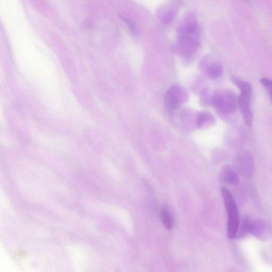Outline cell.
<instances>
[{"label":"cell","mask_w":272,"mask_h":272,"mask_svg":"<svg viewBox=\"0 0 272 272\" xmlns=\"http://www.w3.org/2000/svg\"><path fill=\"white\" fill-rule=\"evenodd\" d=\"M270 229L266 222L261 220H251L250 224L249 234L258 240L265 241L270 236Z\"/></svg>","instance_id":"cell-6"},{"label":"cell","mask_w":272,"mask_h":272,"mask_svg":"<svg viewBox=\"0 0 272 272\" xmlns=\"http://www.w3.org/2000/svg\"><path fill=\"white\" fill-rule=\"evenodd\" d=\"M222 194L228 214V235L230 239H234L236 237L240 222L239 211L234 197L229 190L223 188Z\"/></svg>","instance_id":"cell-2"},{"label":"cell","mask_w":272,"mask_h":272,"mask_svg":"<svg viewBox=\"0 0 272 272\" xmlns=\"http://www.w3.org/2000/svg\"><path fill=\"white\" fill-rule=\"evenodd\" d=\"M215 121L213 115L209 112H202L199 114L197 118V126L199 128L207 124H212Z\"/></svg>","instance_id":"cell-11"},{"label":"cell","mask_w":272,"mask_h":272,"mask_svg":"<svg viewBox=\"0 0 272 272\" xmlns=\"http://www.w3.org/2000/svg\"><path fill=\"white\" fill-rule=\"evenodd\" d=\"M161 221L166 228L169 230H171L173 228V223L171 215L167 210L163 209L160 213Z\"/></svg>","instance_id":"cell-12"},{"label":"cell","mask_w":272,"mask_h":272,"mask_svg":"<svg viewBox=\"0 0 272 272\" xmlns=\"http://www.w3.org/2000/svg\"><path fill=\"white\" fill-rule=\"evenodd\" d=\"M123 19H124L125 21L128 24L129 27H130V29L133 32L134 34H136V30L135 26L134 25L133 23H132V22L130 21L128 19L126 18V17H123Z\"/></svg>","instance_id":"cell-15"},{"label":"cell","mask_w":272,"mask_h":272,"mask_svg":"<svg viewBox=\"0 0 272 272\" xmlns=\"http://www.w3.org/2000/svg\"><path fill=\"white\" fill-rule=\"evenodd\" d=\"M223 72L222 66L219 64H213L210 65L208 69L209 76L212 78L219 77Z\"/></svg>","instance_id":"cell-13"},{"label":"cell","mask_w":272,"mask_h":272,"mask_svg":"<svg viewBox=\"0 0 272 272\" xmlns=\"http://www.w3.org/2000/svg\"><path fill=\"white\" fill-rule=\"evenodd\" d=\"M251 97L240 94L238 98V105L240 108L244 122L246 125L251 127L252 125L253 115L250 109V103Z\"/></svg>","instance_id":"cell-7"},{"label":"cell","mask_w":272,"mask_h":272,"mask_svg":"<svg viewBox=\"0 0 272 272\" xmlns=\"http://www.w3.org/2000/svg\"><path fill=\"white\" fill-rule=\"evenodd\" d=\"M211 101L216 109L224 114L234 113L238 104V98L234 93L230 91L217 93Z\"/></svg>","instance_id":"cell-3"},{"label":"cell","mask_w":272,"mask_h":272,"mask_svg":"<svg viewBox=\"0 0 272 272\" xmlns=\"http://www.w3.org/2000/svg\"><path fill=\"white\" fill-rule=\"evenodd\" d=\"M244 1H247V2H248V1H250V0H244Z\"/></svg>","instance_id":"cell-16"},{"label":"cell","mask_w":272,"mask_h":272,"mask_svg":"<svg viewBox=\"0 0 272 272\" xmlns=\"http://www.w3.org/2000/svg\"><path fill=\"white\" fill-rule=\"evenodd\" d=\"M188 100V94L185 88L178 85H174L166 94L165 103L168 110L173 111L181 104L185 103Z\"/></svg>","instance_id":"cell-4"},{"label":"cell","mask_w":272,"mask_h":272,"mask_svg":"<svg viewBox=\"0 0 272 272\" xmlns=\"http://www.w3.org/2000/svg\"><path fill=\"white\" fill-rule=\"evenodd\" d=\"M235 166L238 172L250 177L254 172V162L252 155L247 152L238 154L235 160Z\"/></svg>","instance_id":"cell-5"},{"label":"cell","mask_w":272,"mask_h":272,"mask_svg":"<svg viewBox=\"0 0 272 272\" xmlns=\"http://www.w3.org/2000/svg\"><path fill=\"white\" fill-rule=\"evenodd\" d=\"M231 81H232V82L239 88L241 94L252 97V87H251L249 83L236 76L231 77Z\"/></svg>","instance_id":"cell-9"},{"label":"cell","mask_w":272,"mask_h":272,"mask_svg":"<svg viewBox=\"0 0 272 272\" xmlns=\"http://www.w3.org/2000/svg\"><path fill=\"white\" fill-rule=\"evenodd\" d=\"M220 179L227 184L236 186L239 183V179L235 170L229 165L223 166L221 170Z\"/></svg>","instance_id":"cell-8"},{"label":"cell","mask_w":272,"mask_h":272,"mask_svg":"<svg viewBox=\"0 0 272 272\" xmlns=\"http://www.w3.org/2000/svg\"><path fill=\"white\" fill-rule=\"evenodd\" d=\"M251 220L247 217H244L240 220L238 226L236 237L241 239L249 234V229Z\"/></svg>","instance_id":"cell-10"},{"label":"cell","mask_w":272,"mask_h":272,"mask_svg":"<svg viewBox=\"0 0 272 272\" xmlns=\"http://www.w3.org/2000/svg\"><path fill=\"white\" fill-rule=\"evenodd\" d=\"M200 44L198 26L190 22L182 27L179 38V47L185 56L192 55Z\"/></svg>","instance_id":"cell-1"},{"label":"cell","mask_w":272,"mask_h":272,"mask_svg":"<svg viewBox=\"0 0 272 272\" xmlns=\"http://www.w3.org/2000/svg\"><path fill=\"white\" fill-rule=\"evenodd\" d=\"M261 83L266 88L269 92L272 103V80L267 78L263 77L261 79Z\"/></svg>","instance_id":"cell-14"}]
</instances>
